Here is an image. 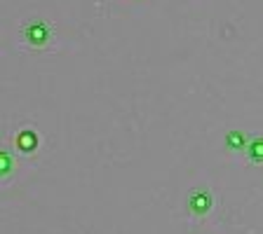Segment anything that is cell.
<instances>
[{
    "label": "cell",
    "mask_w": 263,
    "mask_h": 234,
    "mask_svg": "<svg viewBox=\"0 0 263 234\" xmlns=\"http://www.w3.org/2000/svg\"><path fill=\"white\" fill-rule=\"evenodd\" d=\"M22 35H24V42L33 49L45 47V45L52 40V31H49V26L43 19H31L28 24H24Z\"/></svg>",
    "instance_id": "6da1fadb"
},
{
    "label": "cell",
    "mask_w": 263,
    "mask_h": 234,
    "mask_svg": "<svg viewBox=\"0 0 263 234\" xmlns=\"http://www.w3.org/2000/svg\"><path fill=\"white\" fill-rule=\"evenodd\" d=\"M214 206V195L209 190H195L188 195V208L195 216H207Z\"/></svg>",
    "instance_id": "7a4b0ae2"
},
{
    "label": "cell",
    "mask_w": 263,
    "mask_h": 234,
    "mask_svg": "<svg viewBox=\"0 0 263 234\" xmlns=\"http://www.w3.org/2000/svg\"><path fill=\"white\" fill-rule=\"evenodd\" d=\"M249 159L256 164L263 162V136H256L254 141H249Z\"/></svg>",
    "instance_id": "3957f363"
},
{
    "label": "cell",
    "mask_w": 263,
    "mask_h": 234,
    "mask_svg": "<svg viewBox=\"0 0 263 234\" xmlns=\"http://www.w3.org/2000/svg\"><path fill=\"white\" fill-rule=\"evenodd\" d=\"M228 145L233 147V150H240V147H247V141H245V136H242L240 131H233V134H228Z\"/></svg>",
    "instance_id": "277c9868"
}]
</instances>
